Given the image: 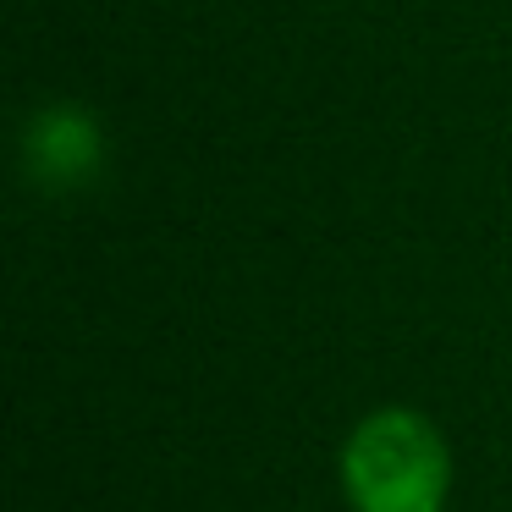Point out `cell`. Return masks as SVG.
<instances>
[{"label": "cell", "instance_id": "cell-1", "mask_svg": "<svg viewBox=\"0 0 512 512\" xmlns=\"http://www.w3.org/2000/svg\"><path fill=\"white\" fill-rule=\"evenodd\" d=\"M446 485H452L446 441L413 408L369 413L342 446V490L353 512H441Z\"/></svg>", "mask_w": 512, "mask_h": 512}, {"label": "cell", "instance_id": "cell-2", "mask_svg": "<svg viewBox=\"0 0 512 512\" xmlns=\"http://www.w3.org/2000/svg\"><path fill=\"white\" fill-rule=\"evenodd\" d=\"M23 160H28V177L45 182V188H83L105 166L100 122L89 111H78V105H50V111H39L28 122Z\"/></svg>", "mask_w": 512, "mask_h": 512}]
</instances>
